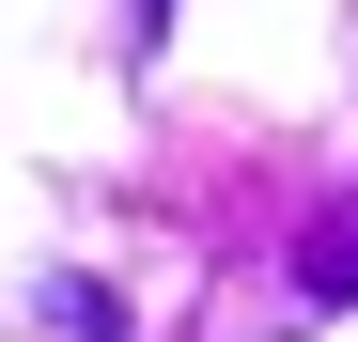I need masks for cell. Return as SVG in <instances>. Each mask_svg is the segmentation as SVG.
Instances as JSON below:
<instances>
[{"label":"cell","instance_id":"cell-1","mask_svg":"<svg viewBox=\"0 0 358 342\" xmlns=\"http://www.w3.org/2000/svg\"><path fill=\"white\" fill-rule=\"evenodd\" d=\"M296 296H358V202L312 218V249H296Z\"/></svg>","mask_w":358,"mask_h":342}]
</instances>
